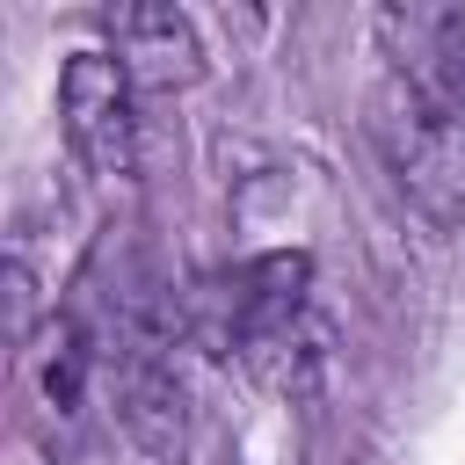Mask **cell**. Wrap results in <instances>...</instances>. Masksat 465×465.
Returning <instances> with one entry per match:
<instances>
[{"label":"cell","mask_w":465,"mask_h":465,"mask_svg":"<svg viewBox=\"0 0 465 465\" xmlns=\"http://www.w3.org/2000/svg\"><path fill=\"white\" fill-rule=\"evenodd\" d=\"M15 363H22V400H29L36 443H44L51 458L73 450L80 429H87V400H94V385H102V334H94L80 312H51L36 334H22Z\"/></svg>","instance_id":"obj_4"},{"label":"cell","mask_w":465,"mask_h":465,"mask_svg":"<svg viewBox=\"0 0 465 465\" xmlns=\"http://www.w3.org/2000/svg\"><path fill=\"white\" fill-rule=\"evenodd\" d=\"M225 320L218 341L232 349V363L269 385V392H312L327 371V327L312 312V254L283 247V254H254L232 283H225Z\"/></svg>","instance_id":"obj_1"},{"label":"cell","mask_w":465,"mask_h":465,"mask_svg":"<svg viewBox=\"0 0 465 465\" xmlns=\"http://www.w3.org/2000/svg\"><path fill=\"white\" fill-rule=\"evenodd\" d=\"M58 124L94 182L138 174V80L116 51H73L58 65Z\"/></svg>","instance_id":"obj_3"},{"label":"cell","mask_w":465,"mask_h":465,"mask_svg":"<svg viewBox=\"0 0 465 465\" xmlns=\"http://www.w3.org/2000/svg\"><path fill=\"white\" fill-rule=\"evenodd\" d=\"M109 44L116 58L131 65L138 87L153 94H174V87H196L203 80V36L182 7L167 0H131V7H109Z\"/></svg>","instance_id":"obj_5"},{"label":"cell","mask_w":465,"mask_h":465,"mask_svg":"<svg viewBox=\"0 0 465 465\" xmlns=\"http://www.w3.org/2000/svg\"><path fill=\"white\" fill-rule=\"evenodd\" d=\"M371 138H378V160L400 182V196L429 225L458 232L465 225V116L443 109L421 80L392 73L371 102Z\"/></svg>","instance_id":"obj_2"}]
</instances>
